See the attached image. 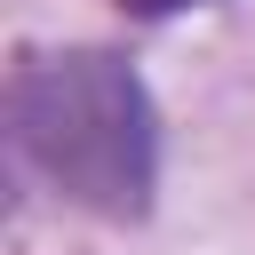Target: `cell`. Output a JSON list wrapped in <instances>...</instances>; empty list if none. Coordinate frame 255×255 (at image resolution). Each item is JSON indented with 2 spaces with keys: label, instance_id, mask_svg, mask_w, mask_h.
<instances>
[{
  "label": "cell",
  "instance_id": "1",
  "mask_svg": "<svg viewBox=\"0 0 255 255\" xmlns=\"http://www.w3.org/2000/svg\"><path fill=\"white\" fill-rule=\"evenodd\" d=\"M8 135L16 159L56 183L72 207L143 215L159 183V112L143 80L104 48H56L16 64L8 80Z\"/></svg>",
  "mask_w": 255,
  "mask_h": 255
},
{
  "label": "cell",
  "instance_id": "2",
  "mask_svg": "<svg viewBox=\"0 0 255 255\" xmlns=\"http://www.w3.org/2000/svg\"><path fill=\"white\" fill-rule=\"evenodd\" d=\"M135 16H167V8H191V0H128Z\"/></svg>",
  "mask_w": 255,
  "mask_h": 255
}]
</instances>
